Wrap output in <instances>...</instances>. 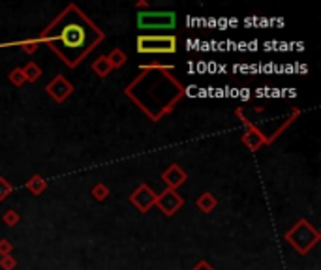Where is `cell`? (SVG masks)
Returning a JSON list of instances; mask_svg holds the SVG:
<instances>
[{
  "instance_id": "1",
  "label": "cell",
  "mask_w": 321,
  "mask_h": 270,
  "mask_svg": "<svg viewBox=\"0 0 321 270\" xmlns=\"http://www.w3.org/2000/svg\"><path fill=\"white\" fill-rule=\"evenodd\" d=\"M38 40L49 47L66 68L73 69L104 43L105 32L77 4L70 2L41 30Z\"/></svg>"
},
{
  "instance_id": "17",
  "label": "cell",
  "mask_w": 321,
  "mask_h": 270,
  "mask_svg": "<svg viewBox=\"0 0 321 270\" xmlns=\"http://www.w3.org/2000/svg\"><path fill=\"white\" fill-rule=\"evenodd\" d=\"M90 193H92V197L94 199H96V201H105V199H107V197L111 195V191H109V186L107 184H104V182H100V184H96L92 188V191H90Z\"/></svg>"
},
{
  "instance_id": "15",
  "label": "cell",
  "mask_w": 321,
  "mask_h": 270,
  "mask_svg": "<svg viewBox=\"0 0 321 270\" xmlns=\"http://www.w3.org/2000/svg\"><path fill=\"white\" fill-rule=\"evenodd\" d=\"M107 60H109V64H111V68L113 69H118V68H122L124 64L128 62V55L120 49V47H115L109 55H107Z\"/></svg>"
},
{
  "instance_id": "21",
  "label": "cell",
  "mask_w": 321,
  "mask_h": 270,
  "mask_svg": "<svg viewBox=\"0 0 321 270\" xmlns=\"http://www.w3.org/2000/svg\"><path fill=\"white\" fill-rule=\"evenodd\" d=\"M143 69H167V71H173L175 66H173V64H160V62L139 64V71H143Z\"/></svg>"
},
{
  "instance_id": "8",
  "label": "cell",
  "mask_w": 321,
  "mask_h": 270,
  "mask_svg": "<svg viewBox=\"0 0 321 270\" xmlns=\"http://www.w3.org/2000/svg\"><path fill=\"white\" fill-rule=\"evenodd\" d=\"M182 205H184V199H182L181 193H179L177 190L165 188L162 193H158L156 195V205H154V207L160 208L164 216L171 218V216H175V214L181 210Z\"/></svg>"
},
{
  "instance_id": "18",
  "label": "cell",
  "mask_w": 321,
  "mask_h": 270,
  "mask_svg": "<svg viewBox=\"0 0 321 270\" xmlns=\"http://www.w3.org/2000/svg\"><path fill=\"white\" fill-rule=\"evenodd\" d=\"M8 79H10V83H12L13 86H23L24 83H27V79H24L23 75V69L21 68H13L10 73H8Z\"/></svg>"
},
{
  "instance_id": "19",
  "label": "cell",
  "mask_w": 321,
  "mask_h": 270,
  "mask_svg": "<svg viewBox=\"0 0 321 270\" xmlns=\"http://www.w3.org/2000/svg\"><path fill=\"white\" fill-rule=\"evenodd\" d=\"M13 193V186L10 180H6L4 177H0V201H6L8 197Z\"/></svg>"
},
{
  "instance_id": "14",
  "label": "cell",
  "mask_w": 321,
  "mask_h": 270,
  "mask_svg": "<svg viewBox=\"0 0 321 270\" xmlns=\"http://www.w3.org/2000/svg\"><path fill=\"white\" fill-rule=\"evenodd\" d=\"M27 190L32 193V195H41L43 191L47 190V180L41 175H32V177L27 180Z\"/></svg>"
},
{
  "instance_id": "9",
  "label": "cell",
  "mask_w": 321,
  "mask_h": 270,
  "mask_svg": "<svg viewBox=\"0 0 321 270\" xmlns=\"http://www.w3.org/2000/svg\"><path fill=\"white\" fill-rule=\"evenodd\" d=\"M130 203L134 205L141 214H146L156 205V191L149 184H139L130 193Z\"/></svg>"
},
{
  "instance_id": "13",
  "label": "cell",
  "mask_w": 321,
  "mask_h": 270,
  "mask_svg": "<svg viewBox=\"0 0 321 270\" xmlns=\"http://www.w3.org/2000/svg\"><path fill=\"white\" fill-rule=\"evenodd\" d=\"M90 69L98 75L100 79H105V77H107V75H111V71H113L111 64H109V60H107V55H100L96 60H92Z\"/></svg>"
},
{
  "instance_id": "5",
  "label": "cell",
  "mask_w": 321,
  "mask_h": 270,
  "mask_svg": "<svg viewBox=\"0 0 321 270\" xmlns=\"http://www.w3.org/2000/svg\"><path fill=\"white\" fill-rule=\"evenodd\" d=\"M235 116H237V118L242 122V126L246 128L244 133L240 135V143L244 144L250 152H257L261 146H267V144H269L267 133L263 132L261 128L257 126V124H254V122L244 115V109H242V107H239V109L235 111Z\"/></svg>"
},
{
  "instance_id": "16",
  "label": "cell",
  "mask_w": 321,
  "mask_h": 270,
  "mask_svg": "<svg viewBox=\"0 0 321 270\" xmlns=\"http://www.w3.org/2000/svg\"><path fill=\"white\" fill-rule=\"evenodd\" d=\"M21 69H23V75H24V79H27V83H36V81L43 75L41 68L36 62H27Z\"/></svg>"
},
{
  "instance_id": "7",
  "label": "cell",
  "mask_w": 321,
  "mask_h": 270,
  "mask_svg": "<svg viewBox=\"0 0 321 270\" xmlns=\"http://www.w3.org/2000/svg\"><path fill=\"white\" fill-rule=\"evenodd\" d=\"M73 90H76V86L71 85L70 81L66 79L64 75H55L49 83H47L45 86V92L47 96L55 102V104H64L66 100L70 98L71 94H73Z\"/></svg>"
},
{
  "instance_id": "10",
  "label": "cell",
  "mask_w": 321,
  "mask_h": 270,
  "mask_svg": "<svg viewBox=\"0 0 321 270\" xmlns=\"http://www.w3.org/2000/svg\"><path fill=\"white\" fill-rule=\"evenodd\" d=\"M162 180H164L165 188H169V190H179V188L188 180V173L184 171L179 163H171L167 169L162 171Z\"/></svg>"
},
{
  "instance_id": "6",
  "label": "cell",
  "mask_w": 321,
  "mask_h": 270,
  "mask_svg": "<svg viewBox=\"0 0 321 270\" xmlns=\"http://www.w3.org/2000/svg\"><path fill=\"white\" fill-rule=\"evenodd\" d=\"M137 27L141 30H173L177 27L175 12H139Z\"/></svg>"
},
{
  "instance_id": "22",
  "label": "cell",
  "mask_w": 321,
  "mask_h": 270,
  "mask_svg": "<svg viewBox=\"0 0 321 270\" xmlns=\"http://www.w3.org/2000/svg\"><path fill=\"white\" fill-rule=\"evenodd\" d=\"M15 266H17V259L13 257V255L0 257V268L2 270H15Z\"/></svg>"
},
{
  "instance_id": "2",
  "label": "cell",
  "mask_w": 321,
  "mask_h": 270,
  "mask_svg": "<svg viewBox=\"0 0 321 270\" xmlns=\"http://www.w3.org/2000/svg\"><path fill=\"white\" fill-rule=\"evenodd\" d=\"M124 96L151 122H160L186 96V86L167 69H143L124 86Z\"/></svg>"
},
{
  "instance_id": "4",
  "label": "cell",
  "mask_w": 321,
  "mask_h": 270,
  "mask_svg": "<svg viewBox=\"0 0 321 270\" xmlns=\"http://www.w3.org/2000/svg\"><path fill=\"white\" fill-rule=\"evenodd\" d=\"M139 55H173L179 49L175 34H139L135 40Z\"/></svg>"
},
{
  "instance_id": "3",
  "label": "cell",
  "mask_w": 321,
  "mask_h": 270,
  "mask_svg": "<svg viewBox=\"0 0 321 270\" xmlns=\"http://www.w3.org/2000/svg\"><path fill=\"white\" fill-rule=\"evenodd\" d=\"M286 242L299 253V255H306L314 250V246L321 240V233L310 224L308 219L303 218L293 225L291 229L286 233Z\"/></svg>"
},
{
  "instance_id": "23",
  "label": "cell",
  "mask_w": 321,
  "mask_h": 270,
  "mask_svg": "<svg viewBox=\"0 0 321 270\" xmlns=\"http://www.w3.org/2000/svg\"><path fill=\"white\" fill-rule=\"evenodd\" d=\"M12 250H13V244L8 238H0V257H4V255H12Z\"/></svg>"
},
{
  "instance_id": "25",
  "label": "cell",
  "mask_w": 321,
  "mask_h": 270,
  "mask_svg": "<svg viewBox=\"0 0 321 270\" xmlns=\"http://www.w3.org/2000/svg\"><path fill=\"white\" fill-rule=\"evenodd\" d=\"M135 10H151V4H149V2H146V0H137V2H135Z\"/></svg>"
},
{
  "instance_id": "12",
  "label": "cell",
  "mask_w": 321,
  "mask_h": 270,
  "mask_svg": "<svg viewBox=\"0 0 321 270\" xmlns=\"http://www.w3.org/2000/svg\"><path fill=\"white\" fill-rule=\"evenodd\" d=\"M195 207L201 210L203 214H210L214 208L218 207V199H216V195H212L210 191H203L201 195L195 199Z\"/></svg>"
},
{
  "instance_id": "24",
  "label": "cell",
  "mask_w": 321,
  "mask_h": 270,
  "mask_svg": "<svg viewBox=\"0 0 321 270\" xmlns=\"http://www.w3.org/2000/svg\"><path fill=\"white\" fill-rule=\"evenodd\" d=\"M192 270H216V268H212V266H210V263H207V261H199V263L195 264Z\"/></svg>"
},
{
  "instance_id": "11",
  "label": "cell",
  "mask_w": 321,
  "mask_h": 270,
  "mask_svg": "<svg viewBox=\"0 0 321 270\" xmlns=\"http://www.w3.org/2000/svg\"><path fill=\"white\" fill-rule=\"evenodd\" d=\"M40 40L38 38H24V40H17V41H4L0 43V49H6V47H21L27 55H34L38 49H40Z\"/></svg>"
},
{
  "instance_id": "20",
  "label": "cell",
  "mask_w": 321,
  "mask_h": 270,
  "mask_svg": "<svg viewBox=\"0 0 321 270\" xmlns=\"http://www.w3.org/2000/svg\"><path fill=\"white\" fill-rule=\"evenodd\" d=\"M19 219H21V216H19L17 210H6V212L2 214V222L8 225V227H15V225L19 224Z\"/></svg>"
}]
</instances>
